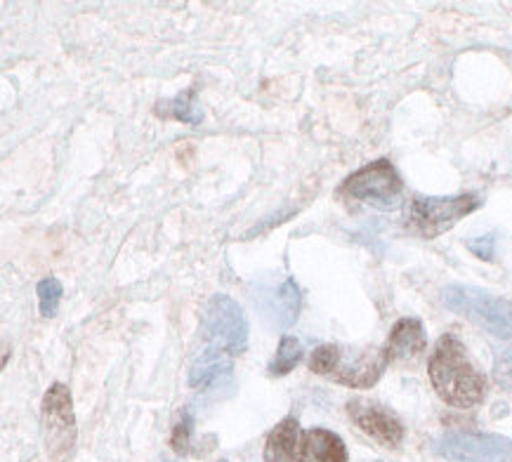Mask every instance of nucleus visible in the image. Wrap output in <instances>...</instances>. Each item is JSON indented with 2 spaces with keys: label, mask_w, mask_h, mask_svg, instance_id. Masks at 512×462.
I'll return each mask as SVG.
<instances>
[{
  "label": "nucleus",
  "mask_w": 512,
  "mask_h": 462,
  "mask_svg": "<svg viewBox=\"0 0 512 462\" xmlns=\"http://www.w3.org/2000/svg\"><path fill=\"white\" fill-rule=\"evenodd\" d=\"M428 371L439 399L454 408L477 406L484 399V392H487L484 375L472 366L468 349L451 333L437 340Z\"/></svg>",
  "instance_id": "nucleus-1"
},
{
  "label": "nucleus",
  "mask_w": 512,
  "mask_h": 462,
  "mask_svg": "<svg viewBox=\"0 0 512 462\" xmlns=\"http://www.w3.org/2000/svg\"><path fill=\"white\" fill-rule=\"evenodd\" d=\"M390 356L385 347L321 345L310 356L312 373L352 389H371L385 373Z\"/></svg>",
  "instance_id": "nucleus-2"
},
{
  "label": "nucleus",
  "mask_w": 512,
  "mask_h": 462,
  "mask_svg": "<svg viewBox=\"0 0 512 462\" xmlns=\"http://www.w3.org/2000/svg\"><path fill=\"white\" fill-rule=\"evenodd\" d=\"M442 302L446 309L458 316L477 323L491 335L501 340L512 338V302L503 297L491 295L487 290L475 286H461L451 283L442 290Z\"/></svg>",
  "instance_id": "nucleus-3"
},
{
  "label": "nucleus",
  "mask_w": 512,
  "mask_h": 462,
  "mask_svg": "<svg viewBox=\"0 0 512 462\" xmlns=\"http://www.w3.org/2000/svg\"><path fill=\"white\" fill-rule=\"evenodd\" d=\"M482 206L475 194L458 196H413L406 208V229L420 239H435L451 227H456L463 217Z\"/></svg>",
  "instance_id": "nucleus-4"
},
{
  "label": "nucleus",
  "mask_w": 512,
  "mask_h": 462,
  "mask_svg": "<svg viewBox=\"0 0 512 462\" xmlns=\"http://www.w3.org/2000/svg\"><path fill=\"white\" fill-rule=\"evenodd\" d=\"M203 338L229 354H241L248 345V321L239 302L229 295H213L203 309Z\"/></svg>",
  "instance_id": "nucleus-5"
},
{
  "label": "nucleus",
  "mask_w": 512,
  "mask_h": 462,
  "mask_svg": "<svg viewBox=\"0 0 512 462\" xmlns=\"http://www.w3.org/2000/svg\"><path fill=\"white\" fill-rule=\"evenodd\" d=\"M402 177L395 170V165L385 158L380 161H373L364 168L357 170V173L350 175L343 184V194L352 201L369 203V206L390 210L399 203V196H402Z\"/></svg>",
  "instance_id": "nucleus-6"
},
{
  "label": "nucleus",
  "mask_w": 512,
  "mask_h": 462,
  "mask_svg": "<svg viewBox=\"0 0 512 462\" xmlns=\"http://www.w3.org/2000/svg\"><path fill=\"white\" fill-rule=\"evenodd\" d=\"M43 429L45 446L50 458L64 462L76 448V418L69 389L57 382L48 389L43 399Z\"/></svg>",
  "instance_id": "nucleus-7"
},
{
  "label": "nucleus",
  "mask_w": 512,
  "mask_h": 462,
  "mask_svg": "<svg viewBox=\"0 0 512 462\" xmlns=\"http://www.w3.org/2000/svg\"><path fill=\"white\" fill-rule=\"evenodd\" d=\"M435 451L454 462H510L512 439L501 434L449 432L437 439Z\"/></svg>",
  "instance_id": "nucleus-8"
},
{
  "label": "nucleus",
  "mask_w": 512,
  "mask_h": 462,
  "mask_svg": "<svg viewBox=\"0 0 512 462\" xmlns=\"http://www.w3.org/2000/svg\"><path fill=\"white\" fill-rule=\"evenodd\" d=\"M347 413H350L352 422L366 434V437L376 439L378 444H383L385 448L402 446L404 425L387 406L357 396V399L347 401Z\"/></svg>",
  "instance_id": "nucleus-9"
},
{
  "label": "nucleus",
  "mask_w": 512,
  "mask_h": 462,
  "mask_svg": "<svg viewBox=\"0 0 512 462\" xmlns=\"http://www.w3.org/2000/svg\"><path fill=\"white\" fill-rule=\"evenodd\" d=\"M305 437L295 418H284L269 432L265 444V462H310Z\"/></svg>",
  "instance_id": "nucleus-10"
},
{
  "label": "nucleus",
  "mask_w": 512,
  "mask_h": 462,
  "mask_svg": "<svg viewBox=\"0 0 512 462\" xmlns=\"http://www.w3.org/2000/svg\"><path fill=\"white\" fill-rule=\"evenodd\" d=\"M232 380V354L210 347L189 368V385L194 389H215Z\"/></svg>",
  "instance_id": "nucleus-11"
},
{
  "label": "nucleus",
  "mask_w": 512,
  "mask_h": 462,
  "mask_svg": "<svg viewBox=\"0 0 512 462\" xmlns=\"http://www.w3.org/2000/svg\"><path fill=\"white\" fill-rule=\"evenodd\" d=\"M425 347H428V335H425L423 323L416 316H406L392 328L385 352L390 356V361H406L418 359L425 352Z\"/></svg>",
  "instance_id": "nucleus-12"
},
{
  "label": "nucleus",
  "mask_w": 512,
  "mask_h": 462,
  "mask_svg": "<svg viewBox=\"0 0 512 462\" xmlns=\"http://www.w3.org/2000/svg\"><path fill=\"white\" fill-rule=\"evenodd\" d=\"M258 305L265 312L267 319L274 321V326L286 328L291 326L298 316L300 293L293 281H284L277 293H269V297H258Z\"/></svg>",
  "instance_id": "nucleus-13"
},
{
  "label": "nucleus",
  "mask_w": 512,
  "mask_h": 462,
  "mask_svg": "<svg viewBox=\"0 0 512 462\" xmlns=\"http://www.w3.org/2000/svg\"><path fill=\"white\" fill-rule=\"evenodd\" d=\"M305 446L317 462H347L350 460V455H347V448H345V441L340 439L338 434L328 432V429H324V427L307 429Z\"/></svg>",
  "instance_id": "nucleus-14"
},
{
  "label": "nucleus",
  "mask_w": 512,
  "mask_h": 462,
  "mask_svg": "<svg viewBox=\"0 0 512 462\" xmlns=\"http://www.w3.org/2000/svg\"><path fill=\"white\" fill-rule=\"evenodd\" d=\"M159 114L175 118V121L182 123H201V109L196 107V92L187 90L185 95L170 99V102L159 104Z\"/></svg>",
  "instance_id": "nucleus-15"
},
{
  "label": "nucleus",
  "mask_w": 512,
  "mask_h": 462,
  "mask_svg": "<svg viewBox=\"0 0 512 462\" xmlns=\"http://www.w3.org/2000/svg\"><path fill=\"white\" fill-rule=\"evenodd\" d=\"M303 359V345H300V340L291 338V335H286V338H281L279 342V349H277V356H274L272 363H269V375H286L291 373L295 368V363Z\"/></svg>",
  "instance_id": "nucleus-16"
},
{
  "label": "nucleus",
  "mask_w": 512,
  "mask_h": 462,
  "mask_svg": "<svg viewBox=\"0 0 512 462\" xmlns=\"http://www.w3.org/2000/svg\"><path fill=\"white\" fill-rule=\"evenodd\" d=\"M59 297H62V283L59 279H43L38 283V305H41V314L43 316H55L57 307H59Z\"/></svg>",
  "instance_id": "nucleus-17"
},
{
  "label": "nucleus",
  "mask_w": 512,
  "mask_h": 462,
  "mask_svg": "<svg viewBox=\"0 0 512 462\" xmlns=\"http://www.w3.org/2000/svg\"><path fill=\"white\" fill-rule=\"evenodd\" d=\"M192 432H194V420L189 413H182L180 422H177L175 429H173V439H170V444L177 453H187L189 446H192Z\"/></svg>",
  "instance_id": "nucleus-18"
},
{
  "label": "nucleus",
  "mask_w": 512,
  "mask_h": 462,
  "mask_svg": "<svg viewBox=\"0 0 512 462\" xmlns=\"http://www.w3.org/2000/svg\"><path fill=\"white\" fill-rule=\"evenodd\" d=\"M496 380L501 387L512 389V349L510 352H501L496 361Z\"/></svg>",
  "instance_id": "nucleus-19"
},
{
  "label": "nucleus",
  "mask_w": 512,
  "mask_h": 462,
  "mask_svg": "<svg viewBox=\"0 0 512 462\" xmlns=\"http://www.w3.org/2000/svg\"><path fill=\"white\" fill-rule=\"evenodd\" d=\"M470 253H475L479 260H494V250H496V241L494 236H482V239H472L468 241Z\"/></svg>",
  "instance_id": "nucleus-20"
},
{
  "label": "nucleus",
  "mask_w": 512,
  "mask_h": 462,
  "mask_svg": "<svg viewBox=\"0 0 512 462\" xmlns=\"http://www.w3.org/2000/svg\"><path fill=\"white\" fill-rule=\"evenodd\" d=\"M220 462H227V460H220Z\"/></svg>",
  "instance_id": "nucleus-21"
}]
</instances>
